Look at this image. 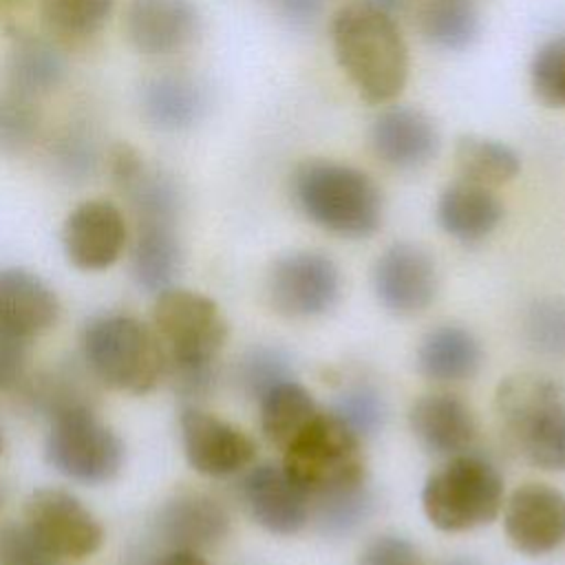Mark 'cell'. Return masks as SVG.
<instances>
[{"label": "cell", "instance_id": "31", "mask_svg": "<svg viewBox=\"0 0 565 565\" xmlns=\"http://www.w3.org/2000/svg\"><path fill=\"white\" fill-rule=\"evenodd\" d=\"M329 413L335 415L360 439H366L382 428L386 404L373 384L353 382L333 397Z\"/></svg>", "mask_w": 565, "mask_h": 565}, {"label": "cell", "instance_id": "42", "mask_svg": "<svg viewBox=\"0 0 565 565\" xmlns=\"http://www.w3.org/2000/svg\"><path fill=\"white\" fill-rule=\"evenodd\" d=\"M366 2H371V4H375V7H380L382 11H386V13H391L393 18H395V13H399V11H404V7L408 4V0H366Z\"/></svg>", "mask_w": 565, "mask_h": 565}, {"label": "cell", "instance_id": "9", "mask_svg": "<svg viewBox=\"0 0 565 565\" xmlns=\"http://www.w3.org/2000/svg\"><path fill=\"white\" fill-rule=\"evenodd\" d=\"M46 461L79 483H106L124 466V441L90 404H75L51 415L44 441Z\"/></svg>", "mask_w": 565, "mask_h": 565}, {"label": "cell", "instance_id": "14", "mask_svg": "<svg viewBox=\"0 0 565 565\" xmlns=\"http://www.w3.org/2000/svg\"><path fill=\"white\" fill-rule=\"evenodd\" d=\"M503 527L510 543L530 556L556 550L565 541V494L547 483H523L505 501Z\"/></svg>", "mask_w": 565, "mask_h": 565}, {"label": "cell", "instance_id": "41", "mask_svg": "<svg viewBox=\"0 0 565 565\" xmlns=\"http://www.w3.org/2000/svg\"><path fill=\"white\" fill-rule=\"evenodd\" d=\"M152 565H210L201 552H192V550H170L163 552Z\"/></svg>", "mask_w": 565, "mask_h": 565}, {"label": "cell", "instance_id": "27", "mask_svg": "<svg viewBox=\"0 0 565 565\" xmlns=\"http://www.w3.org/2000/svg\"><path fill=\"white\" fill-rule=\"evenodd\" d=\"M455 166L461 179L497 188L510 183L519 174L521 159L514 148L499 139L463 135L455 146Z\"/></svg>", "mask_w": 565, "mask_h": 565}, {"label": "cell", "instance_id": "43", "mask_svg": "<svg viewBox=\"0 0 565 565\" xmlns=\"http://www.w3.org/2000/svg\"><path fill=\"white\" fill-rule=\"evenodd\" d=\"M24 0H0V18L11 13L15 7H20Z\"/></svg>", "mask_w": 565, "mask_h": 565}, {"label": "cell", "instance_id": "33", "mask_svg": "<svg viewBox=\"0 0 565 565\" xmlns=\"http://www.w3.org/2000/svg\"><path fill=\"white\" fill-rule=\"evenodd\" d=\"M527 344L550 358H565V298L550 296L534 300L523 318Z\"/></svg>", "mask_w": 565, "mask_h": 565}, {"label": "cell", "instance_id": "10", "mask_svg": "<svg viewBox=\"0 0 565 565\" xmlns=\"http://www.w3.org/2000/svg\"><path fill=\"white\" fill-rule=\"evenodd\" d=\"M24 525L55 558H86L102 547L97 516L64 488H38L24 503Z\"/></svg>", "mask_w": 565, "mask_h": 565}, {"label": "cell", "instance_id": "19", "mask_svg": "<svg viewBox=\"0 0 565 565\" xmlns=\"http://www.w3.org/2000/svg\"><path fill=\"white\" fill-rule=\"evenodd\" d=\"M201 18L192 0H130L126 33L143 55H170L185 49L199 33Z\"/></svg>", "mask_w": 565, "mask_h": 565}, {"label": "cell", "instance_id": "38", "mask_svg": "<svg viewBox=\"0 0 565 565\" xmlns=\"http://www.w3.org/2000/svg\"><path fill=\"white\" fill-rule=\"evenodd\" d=\"M358 565H424L419 550L404 536L380 534L364 545Z\"/></svg>", "mask_w": 565, "mask_h": 565}, {"label": "cell", "instance_id": "35", "mask_svg": "<svg viewBox=\"0 0 565 565\" xmlns=\"http://www.w3.org/2000/svg\"><path fill=\"white\" fill-rule=\"evenodd\" d=\"M530 84L541 104L565 108V35H554L534 51Z\"/></svg>", "mask_w": 565, "mask_h": 565}, {"label": "cell", "instance_id": "40", "mask_svg": "<svg viewBox=\"0 0 565 565\" xmlns=\"http://www.w3.org/2000/svg\"><path fill=\"white\" fill-rule=\"evenodd\" d=\"M282 20L298 31L311 29L324 9V0H278Z\"/></svg>", "mask_w": 565, "mask_h": 565}, {"label": "cell", "instance_id": "25", "mask_svg": "<svg viewBox=\"0 0 565 565\" xmlns=\"http://www.w3.org/2000/svg\"><path fill=\"white\" fill-rule=\"evenodd\" d=\"M62 77L64 60L51 42L26 31L11 33L9 82L13 90L35 97L57 88Z\"/></svg>", "mask_w": 565, "mask_h": 565}, {"label": "cell", "instance_id": "26", "mask_svg": "<svg viewBox=\"0 0 565 565\" xmlns=\"http://www.w3.org/2000/svg\"><path fill=\"white\" fill-rule=\"evenodd\" d=\"M258 406L260 430L278 448H285L318 415L311 393L296 377L271 386L258 399Z\"/></svg>", "mask_w": 565, "mask_h": 565}, {"label": "cell", "instance_id": "32", "mask_svg": "<svg viewBox=\"0 0 565 565\" xmlns=\"http://www.w3.org/2000/svg\"><path fill=\"white\" fill-rule=\"evenodd\" d=\"M291 377V358L278 347H254L236 364V384L249 399H260L271 386Z\"/></svg>", "mask_w": 565, "mask_h": 565}, {"label": "cell", "instance_id": "39", "mask_svg": "<svg viewBox=\"0 0 565 565\" xmlns=\"http://www.w3.org/2000/svg\"><path fill=\"white\" fill-rule=\"evenodd\" d=\"M29 366V342L0 338V391H13L22 384Z\"/></svg>", "mask_w": 565, "mask_h": 565}, {"label": "cell", "instance_id": "44", "mask_svg": "<svg viewBox=\"0 0 565 565\" xmlns=\"http://www.w3.org/2000/svg\"><path fill=\"white\" fill-rule=\"evenodd\" d=\"M441 565H481V563H477V561H472V558H468V556H457V558L444 561Z\"/></svg>", "mask_w": 565, "mask_h": 565}, {"label": "cell", "instance_id": "13", "mask_svg": "<svg viewBox=\"0 0 565 565\" xmlns=\"http://www.w3.org/2000/svg\"><path fill=\"white\" fill-rule=\"evenodd\" d=\"M373 289L386 311L415 316L424 311L437 294L435 260L415 243H393L373 265Z\"/></svg>", "mask_w": 565, "mask_h": 565}, {"label": "cell", "instance_id": "2", "mask_svg": "<svg viewBox=\"0 0 565 565\" xmlns=\"http://www.w3.org/2000/svg\"><path fill=\"white\" fill-rule=\"evenodd\" d=\"M152 329L166 355V375L183 397H203L216 380V360L227 340L218 305L196 291L168 287L157 294Z\"/></svg>", "mask_w": 565, "mask_h": 565}, {"label": "cell", "instance_id": "12", "mask_svg": "<svg viewBox=\"0 0 565 565\" xmlns=\"http://www.w3.org/2000/svg\"><path fill=\"white\" fill-rule=\"evenodd\" d=\"M179 426L188 463L205 477H230L254 461L256 444L245 430L194 404L181 411Z\"/></svg>", "mask_w": 565, "mask_h": 565}, {"label": "cell", "instance_id": "18", "mask_svg": "<svg viewBox=\"0 0 565 565\" xmlns=\"http://www.w3.org/2000/svg\"><path fill=\"white\" fill-rule=\"evenodd\" d=\"M60 316L55 291L22 267L0 269V338L22 340L49 331Z\"/></svg>", "mask_w": 565, "mask_h": 565}, {"label": "cell", "instance_id": "34", "mask_svg": "<svg viewBox=\"0 0 565 565\" xmlns=\"http://www.w3.org/2000/svg\"><path fill=\"white\" fill-rule=\"evenodd\" d=\"M13 88L0 93V154H22L40 130V115L31 102Z\"/></svg>", "mask_w": 565, "mask_h": 565}, {"label": "cell", "instance_id": "22", "mask_svg": "<svg viewBox=\"0 0 565 565\" xmlns=\"http://www.w3.org/2000/svg\"><path fill=\"white\" fill-rule=\"evenodd\" d=\"M503 218V203L492 188L455 179L437 199L439 227L459 243H479L490 236Z\"/></svg>", "mask_w": 565, "mask_h": 565}, {"label": "cell", "instance_id": "28", "mask_svg": "<svg viewBox=\"0 0 565 565\" xmlns=\"http://www.w3.org/2000/svg\"><path fill=\"white\" fill-rule=\"evenodd\" d=\"M419 31L437 49L463 51L479 31V9L475 0H424L419 4Z\"/></svg>", "mask_w": 565, "mask_h": 565}, {"label": "cell", "instance_id": "15", "mask_svg": "<svg viewBox=\"0 0 565 565\" xmlns=\"http://www.w3.org/2000/svg\"><path fill=\"white\" fill-rule=\"evenodd\" d=\"M126 243V223L119 207L104 199L79 203L64 221V254L82 271L110 267Z\"/></svg>", "mask_w": 565, "mask_h": 565}, {"label": "cell", "instance_id": "16", "mask_svg": "<svg viewBox=\"0 0 565 565\" xmlns=\"http://www.w3.org/2000/svg\"><path fill=\"white\" fill-rule=\"evenodd\" d=\"M241 497L252 519L271 534H296L309 521V497L282 466H254L241 481Z\"/></svg>", "mask_w": 565, "mask_h": 565}, {"label": "cell", "instance_id": "11", "mask_svg": "<svg viewBox=\"0 0 565 565\" xmlns=\"http://www.w3.org/2000/svg\"><path fill=\"white\" fill-rule=\"evenodd\" d=\"M340 296V269L322 252L296 249L274 260L267 274L269 305L287 318L327 313Z\"/></svg>", "mask_w": 565, "mask_h": 565}, {"label": "cell", "instance_id": "17", "mask_svg": "<svg viewBox=\"0 0 565 565\" xmlns=\"http://www.w3.org/2000/svg\"><path fill=\"white\" fill-rule=\"evenodd\" d=\"M371 148L375 157L395 170H419L439 150L437 124L419 108H384L371 126Z\"/></svg>", "mask_w": 565, "mask_h": 565}, {"label": "cell", "instance_id": "7", "mask_svg": "<svg viewBox=\"0 0 565 565\" xmlns=\"http://www.w3.org/2000/svg\"><path fill=\"white\" fill-rule=\"evenodd\" d=\"M503 505V477L497 466L477 455L459 452L435 470L422 490L428 521L444 532H466L490 523Z\"/></svg>", "mask_w": 565, "mask_h": 565}, {"label": "cell", "instance_id": "29", "mask_svg": "<svg viewBox=\"0 0 565 565\" xmlns=\"http://www.w3.org/2000/svg\"><path fill=\"white\" fill-rule=\"evenodd\" d=\"M373 512V492L366 481L335 488L309 499V519L327 536L355 532Z\"/></svg>", "mask_w": 565, "mask_h": 565}, {"label": "cell", "instance_id": "21", "mask_svg": "<svg viewBox=\"0 0 565 565\" xmlns=\"http://www.w3.org/2000/svg\"><path fill=\"white\" fill-rule=\"evenodd\" d=\"M157 536L170 550L201 552L221 543L230 530V516L207 494L185 492L170 499L157 516Z\"/></svg>", "mask_w": 565, "mask_h": 565}, {"label": "cell", "instance_id": "6", "mask_svg": "<svg viewBox=\"0 0 565 565\" xmlns=\"http://www.w3.org/2000/svg\"><path fill=\"white\" fill-rule=\"evenodd\" d=\"M82 349L90 373L115 391L143 395L166 375V355L154 329L132 316L93 320L84 331Z\"/></svg>", "mask_w": 565, "mask_h": 565}, {"label": "cell", "instance_id": "24", "mask_svg": "<svg viewBox=\"0 0 565 565\" xmlns=\"http://www.w3.org/2000/svg\"><path fill=\"white\" fill-rule=\"evenodd\" d=\"M415 360L419 373L433 382H461L477 373L481 347L468 329L441 324L422 338Z\"/></svg>", "mask_w": 565, "mask_h": 565}, {"label": "cell", "instance_id": "20", "mask_svg": "<svg viewBox=\"0 0 565 565\" xmlns=\"http://www.w3.org/2000/svg\"><path fill=\"white\" fill-rule=\"evenodd\" d=\"M408 424L422 448L446 459L466 452L477 437L472 411L452 393H426L415 399Z\"/></svg>", "mask_w": 565, "mask_h": 565}, {"label": "cell", "instance_id": "4", "mask_svg": "<svg viewBox=\"0 0 565 565\" xmlns=\"http://www.w3.org/2000/svg\"><path fill=\"white\" fill-rule=\"evenodd\" d=\"M291 196L298 210L324 232L344 238H366L377 232L384 199L377 183L360 168L307 159L291 174Z\"/></svg>", "mask_w": 565, "mask_h": 565}, {"label": "cell", "instance_id": "1", "mask_svg": "<svg viewBox=\"0 0 565 565\" xmlns=\"http://www.w3.org/2000/svg\"><path fill=\"white\" fill-rule=\"evenodd\" d=\"M110 174L128 196L137 218L132 274L139 287L159 294L170 287L181 265L179 190L170 177L148 168L139 152L126 143L113 148Z\"/></svg>", "mask_w": 565, "mask_h": 565}, {"label": "cell", "instance_id": "8", "mask_svg": "<svg viewBox=\"0 0 565 565\" xmlns=\"http://www.w3.org/2000/svg\"><path fill=\"white\" fill-rule=\"evenodd\" d=\"M280 466L309 499L366 481L362 439L329 411H318L282 448Z\"/></svg>", "mask_w": 565, "mask_h": 565}, {"label": "cell", "instance_id": "5", "mask_svg": "<svg viewBox=\"0 0 565 565\" xmlns=\"http://www.w3.org/2000/svg\"><path fill=\"white\" fill-rule=\"evenodd\" d=\"M501 428L532 466L565 470V391L539 373L505 377L494 397Z\"/></svg>", "mask_w": 565, "mask_h": 565}, {"label": "cell", "instance_id": "3", "mask_svg": "<svg viewBox=\"0 0 565 565\" xmlns=\"http://www.w3.org/2000/svg\"><path fill=\"white\" fill-rule=\"evenodd\" d=\"M331 44L342 73L369 104L393 102L408 79V46L395 18L355 0L331 20Z\"/></svg>", "mask_w": 565, "mask_h": 565}, {"label": "cell", "instance_id": "37", "mask_svg": "<svg viewBox=\"0 0 565 565\" xmlns=\"http://www.w3.org/2000/svg\"><path fill=\"white\" fill-rule=\"evenodd\" d=\"M0 565H55V558L22 521L0 527Z\"/></svg>", "mask_w": 565, "mask_h": 565}, {"label": "cell", "instance_id": "30", "mask_svg": "<svg viewBox=\"0 0 565 565\" xmlns=\"http://www.w3.org/2000/svg\"><path fill=\"white\" fill-rule=\"evenodd\" d=\"M115 0H40L49 31L64 38H90L110 18Z\"/></svg>", "mask_w": 565, "mask_h": 565}, {"label": "cell", "instance_id": "23", "mask_svg": "<svg viewBox=\"0 0 565 565\" xmlns=\"http://www.w3.org/2000/svg\"><path fill=\"white\" fill-rule=\"evenodd\" d=\"M141 108L154 128L177 132L201 121L207 108V93L190 75L166 73L143 86Z\"/></svg>", "mask_w": 565, "mask_h": 565}, {"label": "cell", "instance_id": "36", "mask_svg": "<svg viewBox=\"0 0 565 565\" xmlns=\"http://www.w3.org/2000/svg\"><path fill=\"white\" fill-rule=\"evenodd\" d=\"M55 170L68 181L90 179L97 166V143L82 128L66 130L51 148Z\"/></svg>", "mask_w": 565, "mask_h": 565}]
</instances>
